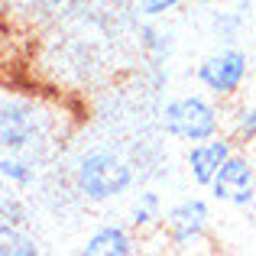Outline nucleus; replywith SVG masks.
I'll list each match as a JSON object with an SVG mask.
<instances>
[{"label": "nucleus", "mask_w": 256, "mask_h": 256, "mask_svg": "<svg viewBox=\"0 0 256 256\" xmlns=\"http://www.w3.org/2000/svg\"><path fill=\"white\" fill-rule=\"evenodd\" d=\"M62 136L58 110L39 94L10 91L0 98V146L4 152H16L46 166L52 159V146Z\"/></svg>", "instance_id": "f257e3e1"}, {"label": "nucleus", "mask_w": 256, "mask_h": 256, "mask_svg": "<svg viewBox=\"0 0 256 256\" xmlns=\"http://www.w3.org/2000/svg\"><path fill=\"white\" fill-rule=\"evenodd\" d=\"M246 10L250 4H240L237 10H227V6H214L211 20H208V32L214 36L218 46H237L244 39V30H246Z\"/></svg>", "instance_id": "9b49d317"}, {"label": "nucleus", "mask_w": 256, "mask_h": 256, "mask_svg": "<svg viewBox=\"0 0 256 256\" xmlns=\"http://www.w3.org/2000/svg\"><path fill=\"white\" fill-rule=\"evenodd\" d=\"M211 220H214L211 201L201 198V194H188V198H178L166 208L162 237L175 253L198 250L211 237Z\"/></svg>", "instance_id": "39448f33"}, {"label": "nucleus", "mask_w": 256, "mask_h": 256, "mask_svg": "<svg viewBox=\"0 0 256 256\" xmlns=\"http://www.w3.org/2000/svg\"><path fill=\"white\" fill-rule=\"evenodd\" d=\"M208 194H211V201L237 208V211L256 208V159L246 150H237L218 169L214 182L208 185Z\"/></svg>", "instance_id": "423d86ee"}, {"label": "nucleus", "mask_w": 256, "mask_h": 256, "mask_svg": "<svg viewBox=\"0 0 256 256\" xmlns=\"http://www.w3.org/2000/svg\"><path fill=\"white\" fill-rule=\"evenodd\" d=\"M136 185V169L120 150L91 146L72 162V188L88 204H110Z\"/></svg>", "instance_id": "f03ea898"}, {"label": "nucleus", "mask_w": 256, "mask_h": 256, "mask_svg": "<svg viewBox=\"0 0 256 256\" xmlns=\"http://www.w3.org/2000/svg\"><path fill=\"white\" fill-rule=\"evenodd\" d=\"M140 52L146 56L150 65H166L175 52V32L169 26H162V20H143L136 30Z\"/></svg>", "instance_id": "9d476101"}, {"label": "nucleus", "mask_w": 256, "mask_h": 256, "mask_svg": "<svg viewBox=\"0 0 256 256\" xmlns=\"http://www.w3.org/2000/svg\"><path fill=\"white\" fill-rule=\"evenodd\" d=\"M82 0H20L26 13H39V16H58V13H72Z\"/></svg>", "instance_id": "f3484780"}, {"label": "nucleus", "mask_w": 256, "mask_h": 256, "mask_svg": "<svg viewBox=\"0 0 256 256\" xmlns=\"http://www.w3.org/2000/svg\"><path fill=\"white\" fill-rule=\"evenodd\" d=\"M0 256H42V244L30 227L0 224Z\"/></svg>", "instance_id": "4468645a"}, {"label": "nucleus", "mask_w": 256, "mask_h": 256, "mask_svg": "<svg viewBox=\"0 0 256 256\" xmlns=\"http://www.w3.org/2000/svg\"><path fill=\"white\" fill-rule=\"evenodd\" d=\"M237 150H240V146L230 140V133H218V136L188 143V150H185V172H188V178H192L198 188H204V192H208V185L214 182L218 169Z\"/></svg>", "instance_id": "0eeeda50"}, {"label": "nucleus", "mask_w": 256, "mask_h": 256, "mask_svg": "<svg viewBox=\"0 0 256 256\" xmlns=\"http://www.w3.org/2000/svg\"><path fill=\"white\" fill-rule=\"evenodd\" d=\"M182 6H185V0H133V10L140 20H166L178 13Z\"/></svg>", "instance_id": "dca6fc26"}, {"label": "nucleus", "mask_w": 256, "mask_h": 256, "mask_svg": "<svg viewBox=\"0 0 256 256\" xmlns=\"http://www.w3.org/2000/svg\"><path fill=\"white\" fill-rule=\"evenodd\" d=\"M194 4H201V6H227V4H234V0H194Z\"/></svg>", "instance_id": "a211bd4d"}, {"label": "nucleus", "mask_w": 256, "mask_h": 256, "mask_svg": "<svg viewBox=\"0 0 256 256\" xmlns=\"http://www.w3.org/2000/svg\"><path fill=\"white\" fill-rule=\"evenodd\" d=\"M224 133H230V140L246 150V146L256 143V104H237L227 107V124H224Z\"/></svg>", "instance_id": "ddd939ff"}, {"label": "nucleus", "mask_w": 256, "mask_h": 256, "mask_svg": "<svg viewBox=\"0 0 256 256\" xmlns=\"http://www.w3.org/2000/svg\"><path fill=\"white\" fill-rule=\"evenodd\" d=\"M250 78V56L240 46H218L194 65V82L211 98L234 104Z\"/></svg>", "instance_id": "20e7f679"}, {"label": "nucleus", "mask_w": 256, "mask_h": 256, "mask_svg": "<svg viewBox=\"0 0 256 256\" xmlns=\"http://www.w3.org/2000/svg\"><path fill=\"white\" fill-rule=\"evenodd\" d=\"M39 172H42V166L26 156H16V152H4L0 156V178H4L6 188H16V192L32 188L39 182Z\"/></svg>", "instance_id": "f8f14e48"}, {"label": "nucleus", "mask_w": 256, "mask_h": 256, "mask_svg": "<svg viewBox=\"0 0 256 256\" xmlns=\"http://www.w3.org/2000/svg\"><path fill=\"white\" fill-rule=\"evenodd\" d=\"M0 224L30 227V208H26V201L16 194V188H13V192H4V198H0Z\"/></svg>", "instance_id": "2eb2a0df"}, {"label": "nucleus", "mask_w": 256, "mask_h": 256, "mask_svg": "<svg viewBox=\"0 0 256 256\" xmlns=\"http://www.w3.org/2000/svg\"><path fill=\"white\" fill-rule=\"evenodd\" d=\"M159 124H162L166 136L178 140V143H198V140L224 133L227 107H224V100L211 98L208 91L175 94V98H169L162 104Z\"/></svg>", "instance_id": "7ed1b4c3"}, {"label": "nucleus", "mask_w": 256, "mask_h": 256, "mask_svg": "<svg viewBox=\"0 0 256 256\" xmlns=\"http://www.w3.org/2000/svg\"><path fill=\"white\" fill-rule=\"evenodd\" d=\"M162 220H166V208H162V198H159L156 188H140L133 194L130 208H126V224L146 237V234H162Z\"/></svg>", "instance_id": "1a4fd4ad"}, {"label": "nucleus", "mask_w": 256, "mask_h": 256, "mask_svg": "<svg viewBox=\"0 0 256 256\" xmlns=\"http://www.w3.org/2000/svg\"><path fill=\"white\" fill-rule=\"evenodd\" d=\"M82 253L84 256H133V253H140L136 230H133L130 224L104 220V224H98L91 234H88Z\"/></svg>", "instance_id": "6e6552de"}]
</instances>
